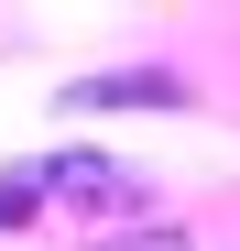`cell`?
Instances as JSON below:
<instances>
[{"instance_id": "6da1fadb", "label": "cell", "mask_w": 240, "mask_h": 251, "mask_svg": "<svg viewBox=\"0 0 240 251\" xmlns=\"http://www.w3.org/2000/svg\"><path fill=\"white\" fill-rule=\"evenodd\" d=\"M120 99H175V76H88L76 109H120Z\"/></svg>"}]
</instances>
